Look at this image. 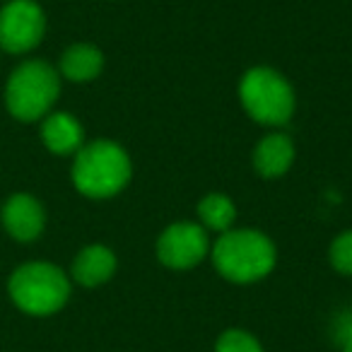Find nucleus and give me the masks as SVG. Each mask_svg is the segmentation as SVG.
<instances>
[{"instance_id":"nucleus-1","label":"nucleus","mask_w":352,"mask_h":352,"mask_svg":"<svg viewBox=\"0 0 352 352\" xmlns=\"http://www.w3.org/2000/svg\"><path fill=\"white\" fill-rule=\"evenodd\" d=\"M210 258L225 280L249 285L263 280L275 268L278 251L263 232L232 227L230 232H222L210 246Z\"/></svg>"},{"instance_id":"nucleus-2","label":"nucleus","mask_w":352,"mask_h":352,"mask_svg":"<svg viewBox=\"0 0 352 352\" xmlns=\"http://www.w3.org/2000/svg\"><path fill=\"white\" fill-rule=\"evenodd\" d=\"M131 157L118 142L94 140L75 152L73 184L82 196L111 198L131 182Z\"/></svg>"},{"instance_id":"nucleus-3","label":"nucleus","mask_w":352,"mask_h":352,"mask_svg":"<svg viewBox=\"0 0 352 352\" xmlns=\"http://www.w3.org/2000/svg\"><path fill=\"white\" fill-rule=\"evenodd\" d=\"M60 92V75L46 60H27L12 70L6 87L8 111L17 121H39L56 104Z\"/></svg>"},{"instance_id":"nucleus-4","label":"nucleus","mask_w":352,"mask_h":352,"mask_svg":"<svg viewBox=\"0 0 352 352\" xmlns=\"http://www.w3.org/2000/svg\"><path fill=\"white\" fill-rule=\"evenodd\" d=\"M10 297L25 314L51 316L60 311L70 297V280L58 265L34 261L25 263L10 278Z\"/></svg>"},{"instance_id":"nucleus-5","label":"nucleus","mask_w":352,"mask_h":352,"mask_svg":"<svg viewBox=\"0 0 352 352\" xmlns=\"http://www.w3.org/2000/svg\"><path fill=\"white\" fill-rule=\"evenodd\" d=\"M239 99L251 118L261 126H285L294 113V89L278 70L251 68L239 82Z\"/></svg>"},{"instance_id":"nucleus-6","label":"nucleus","mask_w":352,"mask_h":352,"mask_svg":"<svg viewBox=\"0 0 352 352\" xmlns=\"http://www.w3.org/2000/svg\"><path fill=\"white\" fill-rule=\"evenodd\" d=\"M46 17L34 0H10L0 10V49L27 54L44 39Z\"/></svg>"},{"instance_id":"nucleus-7","label":"nucleus","mask_w":352,"mask_h":352,"mask_svg":"<svg viewBox=\"0 0 352 352\" xmlns=\"http://www.w3.org/2000/svg\"><path fill=\"white\" fill-rule=\"evenodd\" d=\"M206 256H210V241L201 222H174L157 239V258L171 270L196 268Z\"/></svg>"},{"instance_id":"nucleus-8","label":"nucleus","mask_w":352,"mask_h":352,"mask_svg":"<svg viewBox=\"0 0 352 352\" xmlns=\"http://www.w3.org/2000/svg\"><path fill=\"white\" fill-rule=\"evenodd\" d=\"M3 225L17 241H34L41 236L46 215L41 203L30 193H15L3 206Z\"/></svg>"},{"instance_id":"nucleus-9","label":"nucleus","mask_w":352,"mask_h":352,"mask_svg":"<svg viewBox=\"0 0 352 352\" xmlns=\"http://www.w3.org/2000/svg\"><path fill=\"white\" fill-rule=\"evenodd\" d=\"M294 162V142L285 133H268L254 150V169L263 179H278L287 174Z\"/></svg>"},{"instance_id":"nucleus-10","label":"nucleus","mask_w":352,"mask_h":352,"mask_svg":"<svg viewBox=\"0 0 352 352\" xmlns=\"http://www.w3.org/2000/svg\"><path fill=\"white\" fill-rule=\"evenodd\" d=\"M73 280L82 287H97L116 273V254L104 244L85 246L73 261Z\"/></svg>"},{"instance_id":"nucleus-11","label":"nucleus","mask_w":352,"mask_h":352,"mask_svg":"<svg viewBox=\"0 0 352 352\" xmlns=\"http://www.w3.org/2000/svg\"><path fill=\"white\" fill-rule=\"evenodd\" d=\"M41 140L54 155H73L82 147L85 131L73 113H46L41 123Z\"/></svg>"},{"instance_id":"nucleus-12","label":"nucleus","mask_w":352,"mask_h":352,"mask_svg":"<svg viewBox=\"0 0 352 352\" xmlns=\"http://www.w3.org/2000/svg\"><path fill=\"white\" fill-rule=\"evenodd\" d=\"M104 68V56L92 44H73L60 56V75L70 82H89Z\"/></svg>"},{"instance_id":"nucleus-13","label":"nucleus","mask_w":352,"mask_h":352,"mask_svg":"<svg viewBox=\"0 0 352 352\" xmlns=\"http://www.w3.org/2000/svg\"><path fill=\"white\" fill-rule=\"evenodd\" d=\"M198 220L206 232H230L236 220V206L225 193H208L198 203Z\"/></svg>"},{"instance_id":"nucleus-14","label":"nucleus","mask_w":352,"mask_h":352,"mask_svg":"<svg viewBox=\"0 0 352 352\" xmlns=\"http://www.w3.org/2000/svg\"><path fill=\"white\" fill-rule=\"evenodd\" d=\"M215 352H265L261 340L244 328H230L215 342Z\"/></svg>"},{"instance_id":"nucleus-15","label":"nucleus","mask_w":352,"mask_h":352,"mask_svg":"<svg viewBox=\"0 0 352 352\" xmlns=\"http://www.w3.org/2000/svg\"><path fill=\"white\" fill-rule=\"evenodd\" d=\"M328 258L338 273L352 275V230H345L333 239L331 249H328Z\"/></svg>"},{"instance_id":"nucleus-16","label":"nucleus","mask_w":352,"mask_h":352,"mask_svg":"<svg viewBox=\"0 0 352 352\" xmlns=\"http://www.w3.org/2000/svg\"><path fill=\"white\" fill-rule=\"evenodd\" d=\"M340 347H342L340 352H352V336L342 338V340H340Z\"/></svg>"}]
</instances>
